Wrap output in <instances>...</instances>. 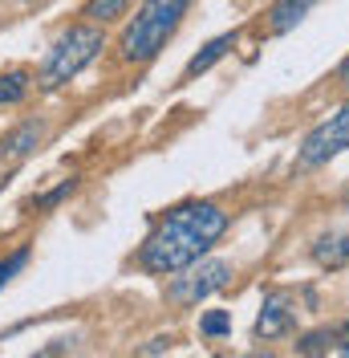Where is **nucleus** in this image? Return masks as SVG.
Listing matches in <instances>:
<instances>
[{"label":"nucleus","instance_id":"nucleus-18","mask_svg":"<svg viewBox=\"0 0 349 358\" xmlns=\"http://www.w3.org/2000/svg\"><path fill=\"white\" fill-rule=\"evenodd\" d=\"M337 82H341V86L349 90V57H346V62H341V66H337Z\"/></svg>","mask_w":349,"mask_h":358},{"label":"nucleus","instance_id":"nucleus-16","mask_svg":"<svg viewBox=\"0 0 349 358\" xmlns=\"http://www.w3.org/2000/svg\"><path fill=\"white\" fill-rule=\"evenodd\" d=\"M199 330H203L207 338H223L228 330H232V317H228L223 310H216V313H207V317L199 322Z\"/></svg>","mask_w":349,"mask_h":358},{"label":"nucleus","instance_id":"nucleus-8","mask_svg":"<svg viewBox=\"0 0 349 358\" xmlns=\"http://www.w3.org/2000/svg\"><path fill=\"white\" fill-rule=\"evenodd\" d=\"M41 138H45V122H37V118L21 122L17 131H8L4 138H0V163H21L24 155L37 151Z\"/></svg>","mask_w":349,"mask_h":358},{"label":"nucleus","instance_id":"nucleus-12","mask_svg":"<svg viewBox=\"0 0 349 358\" xmlns=\"http://www.w3.org/2000/svg\"><path fill=\"white\" fill-rule=\"evenodd\" d=\"M29 94V69H8L0 73V106H13Z\"/></svg>","mask_w":349,"mask_h":358},{"label":"nucleus","instance_id":"nucleus-17","mask_svg":"<svg viewBox=\"0 0 349 358\" xmlns=\"http://www.w3.org/2000/svg\"><path fill=\"white\" fill-rule=\"evenodd\" d=\"M167 346H171V338H154L151 346H142V355H163Z\"/></svg>","mask_w":349,"mask_h":358},{"label":"nucleus","instance_id":"nucleus-6","mask_svg":"<svg viewBox=\"0 0 349 358\" xmlns=\"http://www.w3.org/2000/svg\"><path fill=\"white\" fill-rule=\"evenodd\" d=\"M297 293L292 289H268L264 293V306H260V317H256V338L272 342V338H284L292 334L297 326Z\"/></svg>","mask_w":349,"mask_h":358},{"label":"nucleus","instance_id":"nucleus-7","mask_svg":"<svg viewBox=\"0 0 349 358\" xmlns=\"http://www.w3.org/2000/svg\"><path fill=\"white\" fill-rule=\"evenodd\" d=\"M297 355L321 358V355H349V322H337V326H321L297 342Z\"/></svg>","mask_w":349,"mask_h":358},{"label":"nucleus","instance_id":"nucleus-3","mask_svg":"<svg viewBox=\"0 0 349 358\" xmlns=\"http://www.w3.org/2000/svg\"><path fill=\"white\" fill-rule=\"evenodd\" d=\"M106 49V33H102V24H69L66 33L53 41V49H49V57L41 62V73H37V86L49 94V90H61L69 86L82 69L98 57Z\"/></svg>","mask_w":349,"mask_h":358},{"label":"nucleus","instance_id":"nucleus-9","mask_svg":"<svg viewBox=\"0 0 349 358\" xmlns=\"http://www.w3.org/2000/svg\"><path fill=\"white\" fill-rule=\"evenodd\" d=\"M317 4H321V0H272V8H268V33L281 37L288 29H297Z\"/></svg>","mask_w":349,"mask_h":358},{"label":"nucleus","instance_id":"nucleus-10","mask_svg":"<svg viewBox=\"0 0 349 358\" xmlns=\"http://www.w3.org/2000/svg\"><path fill=\"white\" fill-rule=\"evenodd\" d=\"M313 261L329 273L337 268H349V232H325L313 241Z\"/></svg>","mask_w":349,"mask_h":358},{"label":"nucleus","instance_id":"nucleus-11","mask_svg":"<svg viewBox=\"0 0 349 358\" xmlns=\"http://www.w3.org/2000/svg\"><path fill=\"white\" fill-rule=\"evenodd\" d=\"M236 41H240V33H223V37H216V41H207L195 57L187 62V69H183V82H191V78H199V73H207L216 62H223V57L236 49Z\"/></svg>","mask_w":349,"mask_h":358},{"label":"nucleus","instance_id":"nucleus-2","mask_svg":"<svg viewBox=\"0 0 349 358\" xmlns=\"http://www.w3.org/2000/svg\"><path fill=\"white\" fill-rule=\"evenodd\" d=\"M187 8H191V0H142V8L134 13V21L118 37L122 62H134V66L154 62L167 49V41L179 33Z\"/></svg>","mask_w":349,"mask_h":358},{"label":"nucleus","instance_id":"nucleus-1","mask_svg":"<svg viewBox=\"0 0 349 358\" xmlns=\"http://www.w3.org/2000/svg\"><path fill=\"white\" fill-rule=\"evenodd\" d=\"M228 232V212L211 200H191L171 208L163 220L154 224V232L138 248V265L147 273L171 277L179 268H187L191 261L207 257L211 245Z\"/></svg>","mask_w":349,"mask_h":358},{"label":"nucleus","instance_id":"nucleus-4","mask_svg":"<svg viewBox=\"0 0 349 358\" xmlns=\"http://www.w3.org/2000/svg\"><path fill=\"white\" fill-rule=\"evenodd\" d=\"M232 281V265L228 261H191L187 268L171 273V285H167V297L174 306H199L203 297H211L216 289H223Z\"/></svg>","mask_w":349,"mask_h":358},{"label":"nucleus","instance_id":"nucleus-19","mask_svg":"<svg viewBox=\"0 0 349 358\" xmlns=\"http://www.w3.org/2000/svg\"><path fill=\"white\" fill-rule=\"evenodd\" d=\"M346 203H349V192H346Z\"/></svg>","mask_w":349,"mask_h":358},{"label":"nucleus","instance_id":"nucleus-15","mask_svg":"<svg viewBox=\"0 0 349 358\" xmlns=\"http://www.w3.org/2000/svg\"><path fill=\"white\" fill-rule=\"evenodd\" d=\"M24 265H29V248H17L8 261H0V289H4V285H8V281H13Z\"/></svg>","mask_w":349,"mask_h":358},{"label":"nucleus","instance_id":"nucleus-13","mask_svg":"<svg viewBox=\"0 0 349 358\" xmlns=\"http://www.w3.org/2000/svg\"><path fill=\"white\" fill-rule=\"evenodd\" d=\"M134 0H86V17L94 24H106V21H118Z\"/></svg>","mask_w":349,"mask_h":358},{"label":"nucleus","instance_id":"nucleus-5","mask_svg":"<svg viewBox=\"0 0 349 358\" xmlns=\"http://www.w3.org/2000/svg\"><path fill=\"white\" fill-rule=\"evenodd\" d=\"M341 151H349V102L341 110H333L321 122L305 134L301 143V155H297V167L301 171H313V167H325L329 159H337Z\"/></svg>","mask_w":349,"mask_h":358},{"label":"nucleus","instance_id":"nucleus-14","mask_svg":"<svg viewBox=\"0 0 349 358\" xmlns=\"http://www.w3.org/2000/svg\"><path fill=\"white\" fill-rule=\"evenodd\" d=\"M73 187H77V179H61V183H57L53 192L37 196V200H33V208H37V212H45V208H53V203H61V200H66V196L73 192Z\"/></svg>","mask_w":349,"mask_h":358}]
</instances>
